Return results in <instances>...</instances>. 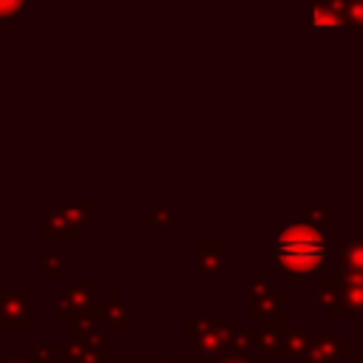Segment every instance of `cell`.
Here are the masks:
<instances>
[{"mask_svg":"<svg viewBox=\"0 0 363 363\" xmlns=\"http://www.w3.org/2000/svg\"><path fill=\"white\" fill-rule=\"evenodd\" d=\"M275 258L278 267L286 269L289 275H306L323 267L326 258V241L318 230H312L309 224H289L275 244Z\"/></svg>","mask_w":363,"mask_h":363,"instance_id":"cell-1","label":"cell"},{"mask_svg":"<svg viewBox=\"0 0 363 363\" xmlns=\"http://www.w3.org/2000/svg\"><path fill=\"white\" fill-rule=\"evenodd\" d=\"M312 26L323 34H335L349 28L346 23V0H315L312 6Z\"/></svg>","mask_w":363,"mask_h":363,"instance_id":"cell-2","label":"cell"},{"mask_svg":"<svg viewBox=\"0 0 363 363\" xmlns=\"http://www.w3.org/2000/svg\"><path fill=\"white\" fill-rule=\"evenodd\" d=\"M346 23L349 28H363V0H346Z\"/></svg>","mask_w":363,"mask_h":363,"instance_id":"cell-3","label":"cell"},{"mask_svg":"<svg viewBox=\"0 0 363 363\" xmlns=\"http://www.w3.org/2000/svg\"><path fill=\"white\" fill-rule=\"evenodd\" d=\"M23 6H26V0H0V20L14 17V14H17Z\"/></svg>","mask_w":363,"mask_h":363,"instance_id":"cell-4","label":"cell"},{"mask_svg":"<svg viewBox=\"0 0 363 363\" xmlns=\"http://www.w3.org/2000/svg\"><path fill=\"white\" fill-rule=\"evenodd\" d=\"M218 363H252V360H247V357H230V360H218Z\"/></svg>","mask_w":363,"mask_h":363,"instance_id":"cell-5","label":"cell"}]
</instances>
